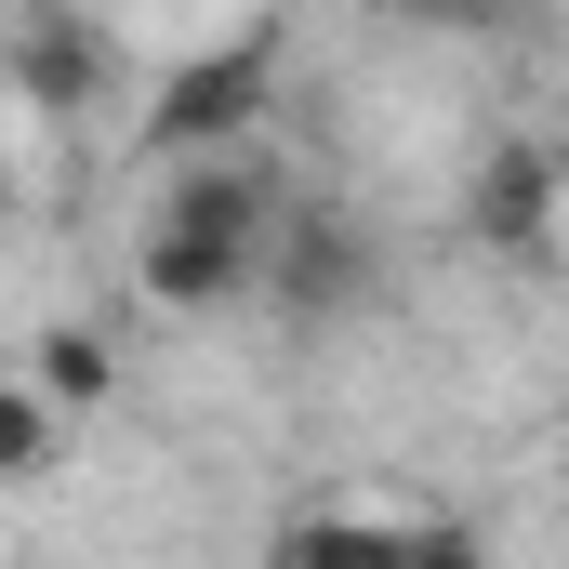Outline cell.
<instances>
[{
	"label": "cell",
	"mask_w": 569,
	"mask_h": 569,
	"mask_svg": "<svg viewBox=\"0 0 569 569\" xmlns=\"http://www.w3.org/2000/svg\"><path fill=\"white\" fill-rule=\"evenodd\" d=\"M266 107H279V27H239V40H212V53H186V67L159 80V107L133 120V159L146 172L226 159V146L266 133Z\"/></svg>",
	"instance_id": "1"
},
{
	"label": "cell",
	"mask_w": 569,
	"mask_h": 569,
	"mask_svg": "<svg viewBox=\"0 0 569 569\" xmlns=\"http://www.w3.org/2000/svg\"><path fill=\"white\" fill-rule=\"evenodd\" d=\"M133 291L159 318H226L266 291V239H226V226H186V212H146L133 226Z\"/></svg>",
	"instance_id": "2"
},
{
	"label": "cell",
	"mask_w": 569,
	"mask_h": 569,
	"mask_svg": "<svg viewBox=\"0 0 569 569\" xmlns=\"http://www.w3.org/2000/svg\"><path fill=\"white\" fill-rule=\"evenodd\" d=\"M371 226L358 212H331V199H291V226H279V252H266V291H279L291 318H358L371 305Z\"/></svg>",
	"instance_id": "3"
},
{
	"label": "cell",
	"mask_w": 569,
	"mask_h": 569,
	"mask_svg": "<svg viewBox=\"0 0 569 569\" xmlns=\"http://www.w3.org/2000/svg\"><path fill=\"white\" fill-rule=\"evenodd\" d=\"M13 93H27V120H93V107L120 93L107 27H80L67 0H27V13H13Z\"/></svg>",
	"instance_id": "4"
},
{
	"label": "cell",
	"mask_w": 569,
	"mask_h": 569,
	"mask_svg": "<svg viewBox=\"0 0 569 569\" xmlns=\"http://www.w3.org/2000/svg\"><path fill=\"white\" fill-rule=\"evenodd\" d=\"M557 199H569V159L530 146V133H503L477 172H463V239H477V252H543Z\"/></svg>",
	"instance_id": "5"
},
{
	"label": "cell",
	"mask_w": 569,
	"mask_h": 569,
	"mask_svg": "<svg viewBox=\"0 0 569 569\" xmlns=\"http://www.w3.org/2000/svg\"><path fill=\"white\" fill-rule=\"evenodd\" d=\"M437 517H358V503H291L266 530V569H425Z\"/></svg>",
	"instance_id": "6"
},
{
	"label": "cell",
	"mask_w": 569,
	"mask_h": 569,
	"mask_svg": "<svg viewBox=\"0 0 569 569\" xmlns=\"http://www.w3.org/2000/svg\"><path fill=\"white\" fill-rule=\"evenodd\" d=\"M27 385H53V398H67V425H93V411L120 398V358H107V331L53 318V331H40V358H27Z\"/></svg>",
	"instance_id": "7"
},
{
	"label": "cell",
	"mask_w": 569,
	"mask_h": 569,
	"mask_svg": "<svg viewBox=\"0 0 569 569\" xmlns=\"http://www.w3.org/2000/svg\"><path fill=\"white\" fill-rule=\"evenodd\" d=\"M67 450V398L53 385H0V477H40Z\"/></svg>",
	"instance_id": "8"
},
{
	"label": "cell",
	"mask_w": 569,
	"mask_h": 569,
	"mask_svg": "<svg viewBox=\"0 0 569 569\" xmlns=\"http://www.w3.org/2000/svg\"><path fill=\"white\" fill-rule=\"evenodd\" d=\"M385 13H425V27H490L503 0H385Z\"/></svg>",
	"instance_id": "9"
},
{
	"label": "cell",
	"mask_w": 569,
	"mask_h": 569,
	"mask_svg": "<svg viewBox=\"0 0 569 569\" xmlns=\"http://www.w3.org/2000/svg\"><path fill=\"white\" fill-rule=\"evenodd\" d=\"M425 569H477V543H463V530L437 517V543H425Z\"/></svg>",
	"instance_id": "10"
}]
</instances>
